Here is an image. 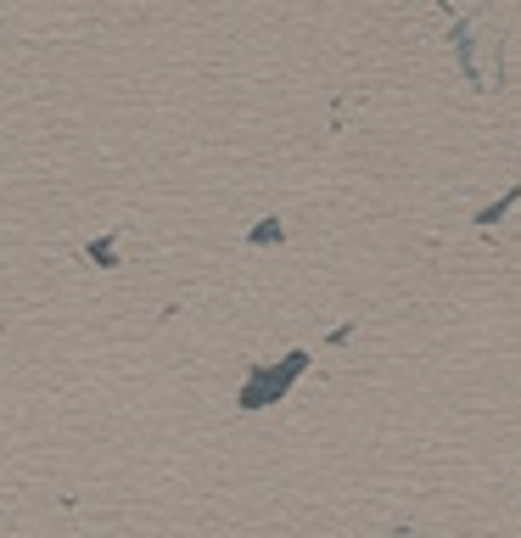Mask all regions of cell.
Returning <instances> with one entry per match:
<instances>
[{
  "label": "cell",
  "mask_w": 521,
  "mask_h": 538,
  "mask_svg": "<svg viewBox=\"0 0 521 538\" xmlns=\"http://www.w3.org/2000/svg\"><path fill=\"white\" fill-rule=\"evenodd\" d=\"M303 370H309V354H286V365L247 370V382H241V410H264V404H275V398H281Z\"/></svg>",
  "instance_id": "cell-1"
}]
</instances>
